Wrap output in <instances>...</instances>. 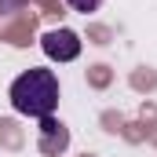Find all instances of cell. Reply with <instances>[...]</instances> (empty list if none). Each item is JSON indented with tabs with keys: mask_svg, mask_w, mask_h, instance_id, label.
<instances>
[{
	"mask_svg": "<svg viewBox=\"0 0 157 157\" xmlns=\"http://www.w3.org/2000/svg\"><path fill=\"white\" fill-rule=\"evenodd\" d=\"M73 11H80V15H91V11H99L102 7V0H66Z\"/></svg>",
	"mask_w": 157,
	"mask_h": 157,
	"instance_id": "4",
	"label": "cell"
},
{
	"mask_svg": "<svg viewBox=\"0 0 157 157\" xmlns=\"http://www.w3.org/2000/svg\"><path fill=\"white\" fill-rule=\"evenodd\" d=\"M70 146V132L59 124L55 117H40V154L55 157Z\"/></svg>",
	"mask_w": 157,
	"mask_h": 157,
	"instance_id": "3",
	"label": "cell"
},
{
	"mask_svg": "<svg viewBox=\"0 0 157 157\" xmlns=\"http://www.w3.org/2000/svg\"><path fill=\"white\" fill-rule=\"evenodd\" d=\"M40 48H44V55L55 59V62H73L80 55V37L73 29H51V33L40 37Z\"/></svg>",
	"mask_w": 157,
	"mask_h": 157,
	"instance_id": "2",
	"label": "cell"
},
{
	"mask_svg": "<svg viewBox=\"0 0 157 157\" xmlns=\"http://www.w3.org/2000/svg\"><path fill=\"white\" fill-rule=\"evenodd\" d=\"M11 106L26 117H51L59 106V77L51 70H26L11 84Z\"/></svg>",
	"mask_w": 157,
	"mask_h": 157,
	"instance_id": "1",
	"label": "cell"
}]
</instances>
